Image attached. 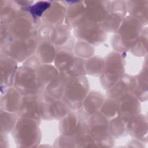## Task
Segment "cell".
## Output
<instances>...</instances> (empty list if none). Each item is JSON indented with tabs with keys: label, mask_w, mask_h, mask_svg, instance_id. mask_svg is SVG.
I'll return each mask as SVG.
<instances>
[{
	"label": "cell",
	"mask_w": 148,
	"mask_h": 148,
	"mask_svg": "<svg viewBox=\"0 0 148 148\" xmlns=\"http://www.w3.org/2000/svg\"><path fill=\"white\" fill-rule=\"evenodd\" d=\"M86 10V15L94 23L105 20L108 16V8L103 5H90Z\"/></svg>",
	"instance_id": "cell-16"
},
{
	"label": "cell",
	"mask_w": 148,
	"mask_h": 148,
	"mask_svg": "<svg viewBox=\"0 0 148 148\" xmlns=\"http://www.w3.org/2000/svg\"><path fill=\"white\" fill-rule=\"evenodd\" d=\"M15 60L8 56H6L3 59L1 60V72H2V80H4L5 84H7L10 79H12L13 73L14 74L16 71Z\"/></svg>",
	"instance_id": "cell-19"
},
{
	"label": "cell",
	"mask_w": 148,
	"mask_h": 148,
	"mask_svg": "<svg viewBox=\"0 0 148 148\" xmlns=\"http://www.w3.org/2000/svg\"><path fill=\"white\" fill-rule=\"evenodd\" d=\"M118 103V112L120 113L121 117L124 119H131L136 116L139 104L134 97L126 94L120 98Z\"/></svg>",
	"instance_id": "cell-7"
},
{
	"label": "cell",
	"mask_w": 148,
	"mask_h": 148,
	"mask_svg": "<svg viewBox=\"0 0 148 148\" xmlns=\"http://www.w3.org/2000/svg\"><path fill=\"white\" fill-rule=\"evenodd\" d=\"M113 99H108L103 103L101 107V112L103 117L113 118L118 112V103Z\"/></svg>",
	"instance_id": "cell-23"
},
{
	"label": "cell",
	"mask_w": 148,
	"mask_h": 148,
	"mask_svg": "<svg viewBox=\"0 0 148 148\" xmlns=\"http://www.w3.org/2000/svg\"><path fill=\"white\" fill-rule=\"evenodd\" d=\"M35 95H28L27 98L22 99L18 110L20 116L23 118L38 119L40 113V103Z\"/></svg>",
	"instance_id": "cell-10"
},
{
	"label": "cell",
	"mask_w": 148,
	"mask_h": 148,
	"mask_svg": "<svg viewBox=\"0 0 148 148\" xmlns=\"http://www.w3.org/2000/svg\"><path fill=\"white\" fill-rule=\"evenodd\" d=\"M50 41L55 45L61 46L65 44L70 38V33L66 26H58L49 32Z\"/></svg>",
	"instance_id": "cell-17"
},
{
	"label": "cell",
	"mask_w": 148,
	"mask_h": 148,
	"mask_svg": "<svg viewBox=\"0 0 148 148\" xmlns=\"http://www.w3.org/2000/svg\"><path fill=\"white\" fill-rule=\"evenodd\" d=\"M75 114H69L65 118V120L61 125V130L62 133L67 136H74L78 132L79 124L77 121V117Z\"/></svg>",
	"instance_id": "cell-18"
},
{
	"label": "cell",
	"mask_w": 148,
	"mask_h": 148,
	"mask_svg": "<svg viewBox=\"0 0 148 148\" xmlns=\"http://www.w3.org/2000/svg\"><path fill=\"white\" fill-rule=\"evenodd\" d=\"M120 28L119 35L124 49L132 47L139 35L141 25L139 21L133 17L127 18Z\"/></svg>",
	"instance_id": "cell-5"
},
{
	"label": "cell",
	"mask_w": 148,
	"mask_h": 148,
	"mask_svg": "<svg viewBox=\"0 0 148 148\" xmlns=\"http://www.w3.org/2000/svg\"><path fill=\"white\" fill-rule=\"evenodd\" d=\"M10 45L6 43L5 51L7 56L14 60L24 59L36 48V40L32 36L25 38L23 42L10 40Z\"/></svg>",
	"instance_id": "cell-4"
},
{
	"label": "cell",
	"mask_w": 148,
	"mask_h": 148,
	"mask_svg": "<svg viewBox=\"0 0 148 148\" xmlns=\"http://www.w3.org/2000/svg\"><path fill=\"white\" fill-rule=\"evenodd\" d=\"M87 81L83 76L72 79L65 88L64 97L65 103L69 106L76 107L84 100L88 91Z\"/></svg>",
	"instance_id": "cell-3"
},
{
	"label": "cell",
	"mask_w": 148,
	"mask_h": 148,
	"mask_svg": "<svg viewBox=\"0 0 148 148\" xmlns=\"http://www.w3.org/2000/svg\"><path fill=\"white\" fill-rule=\"evenodd\" d=\"M134 79L128 76H122L120 79L109 90L110 98H121L131 89H133Z\"/></svg>",
	"instance_id": "cell-12"
},
{
	"label": "cell",
	"mask_w": 148,
	"mask_h": 148,
	"mask_svg": "<svg viewBox=\"0 0 148 148\" xmlns=\"http://www.w3.org/2000/svg\"><path fill=\"white\" fill-rule=\"evenodd\" d=\"M33 69L29 66H25L18 71L14 79V83L16 88L20 92L34 95L36 94L35 92L41 90L42 85L37 73H35Z\"/></svg>",
	"instance_id": "cell-1"
},
{
	"label": "cell",
	"mask_w": 148,
	"mask_h": 148,
	"mask_svg": "<svg viewBox=\"0 0 148 148\" xmlns=\"http://www.w3.org/2000/svg\"><path fill=\"white\" fill-rule=\"evenodd\" d=\"M124 119L121 117L119 120L115 119L114 121H112V123H113L114 125L112 124V125L110 126V133H112V135L117 136L119 135H122L123 131L125 130V122L123 121Z\"/></svg>",
	"instance_id": "cell-26"
},
{
	"label": "cell",
	"mask_w": 148,
	"mask_h": 148,
	"mask_svg": "<svg viewBox=\"0 0 148 148\" xmlns=\"http://www.w3.org/2000/svg\"><path fill=\"white\" fill-rule=\"evenodd\" d=\"M44 65L42 66H40L38 69V71H36L37 76L42 86L48 84L47 83L50 82L58 76L56 68L48 64Z\"/></svg>",
	"instance_id": "cell-21"
},
{
	"label": "cell",
	"mask_w": 148,
	"mask_h": 148,
	"mask_svg": "<svg viewBox=\"0 0 148 148\" xmlns=\"http://www.w3.org/2000/svg\"><path fill=\"white\" fill-rule=\"evenodd\" d=\"M89 125L91 136L95 141L101 143L106 140L109 134L108 124L102 115L98 116L97 114L93 115Z\"/></svg>",
	"instance_id": "cell-9"
},
{
	"label": "cell",
	"mask_w": 148,
	"mask_h": 148,
	"mask_svg": "<svg viewBox=\"0 0 148 148\" xmlns=\"http://www.w3.org/2000/svg\"><path fill=\"white\" fill-rule=\"evenodd\" d=\"M119 56L117 54H112L106 65L105 77L103 79L106 78V80L103 82V83H108L109 88L114 86L119 80V78L121 77L123 65L122 58Z\"/></svg>",
	"instance_id": "cell-6"
},
{
	"label": "cell",
	"mask_w": 148,
	"mask_h": 148,
	"mask_svg": "<svg viewBox=\"0 0 148 148\" xmlns=\"http://www.w3.org/2000/svg\"><path fill=\"white\" fill-rule=\"evenodd\" d=\"M16 18L9 26V28L6 29L11 40L17 39L19 38L18 36H31L29 34L32 31V24L30 18L27 16H21Z\"/></svg>",
	"instance_id": "cell-8"
},
{
	"label": "cell",
	"mask_w": 148,
	"mask_h": 148,
	"mask_svg": "<svg viewBox=\"0 0 148 148\" xmlns=\"http://www.w3.org/2000/svg\"><path fill=\"white\" fill-rule=\"evenodd\" d=\"M133 121L131 122L130 125L128 126V130L131 131V133L134 136L139 138L143 135H144V131H146V128H144V127H146V123H145L144 120H140V117H133Z\"/></svg>",
	"instance_id": "cell-24"
},
{
	"label": "cell",
	"mask_w": 148,
	"mask_h": 148,
	"mask_svg": "<svg viewBox=\"0 0 148 148\" xmlns=\"http://www.w3.org/2000/svg\"><path fill=\"white\" fill-rule=\"evenodd\" d=\"M72 10L68 14L67 20L68 23L72 26H79L81 24L82 18L86 15V11L83 9V7L80 5L72 6L71 8Z\"/></svg>",
	"instance_id": "cell-22"
},
{
	"label": "cell",
	"mask_w": 148,
	"mask_h": 148,
	"mask_svg": "<svg viewBox=\"0 0 148 148\" xmlns=\"http://www.w3.org/2000/svg\"><path fill=\"white\" fill-rule=\"evenodd\" d=\"M102 97V95L97 92L90 94L84 103L85 112L88 114H94L103 103Z\"/></svg>",
	"instance_id": "cell-20"
},
{
	"label": "cell",
	"mask_w": 148,
	"mask_h": 148,
	"mask_svg": "<svg viewBox=\"0 0 148 148\" xmlns=\"http://www.w3.org/2000/svg\"><path fill=\"white\" fill-rule=\"evenodd\" d=\"M74 61L73 55L69 50L62 49L56 55L55 65L58 70L66 72L73 65Z\"/></svg>",
	"instance_id": "cell-15"
},
{
	"label": "cell",
	"mask_w": 148,
	"mask_h": 148,
	"mask_svg": "<svg viewBox=\"0 0 148 148\" xmlns=\"http://www.w3.org/2000/svg\"><path fill=\"white\" fill-rule=\"evenodd\" d=\"M53 8L54 10L46 12L44 19L47 22L51 23V24H56L63 18L64 15L59 14H64V11L61 6L56 5V7L53 6Z\"/></svg>",
	"instance_id": "cell-25"
},
{
	"label": "cell",
	"mask_w": 148,
	"mask_h": 148,
	"mask_svg": "<svg viewBox=\"0 0 148 148\" xmlns=\"http://www.w3.org/2000/svg\"><path fill=\"white\" fill-rule=\"evenodd\" d=\"M77 29V32L79 38L88 42L98 43L103 38V31L94 23H82L78 26Z\"/></svg>",
	"instance_id": "cell-11"
},
{
	"label": "cell",
	"mask_w": 148,
	"mask_h": 148,
	"mask_svg": "<svg viewBox=\"0 0 148 148\" xmlns=\"http://www.w3.org/2000/svg\"><path fill=\"white\" fill-rule=\"evenodd\" d=\"M34 120L23 118L16 125L15 129V139L18 144L23 147L34 146L39 139V131Z\"/></svg>",
	"instance_id": "cell-2"
},
{
	"label": "cell",
	"mask_w": 148,
	"mask_h": 148,
	"mask_svg": "<svg viewBox=\"0 0 148 148\" xmlns=\"http://www.w3.org/2000/svg\"><path fill=\"white\" fill-rule=\"evenodd\" d=\"M36 47V53L39 61L50 63L56 57V51L53 44L49 40L42 41Z\"/></svg>",
	"instance_id": "cell-14"
},
{
	"label": "cell",
	"mask_w": 148,
	"mask_h": 148,
	"mask_svg": "<svg viewBox=\"0 0 148 148\" xmlns=\"http://www.w3.org/2000/svg\"><path fill=\"white\" fill-rule=\"evenodd\" d=\"M20 93L16 88L9 90L4 95V99H2L4 110L6 112H15L18 110L23 99L20 98Z\"/></svg>",
	"instance_id": "cell-13"
}]
</instances>
